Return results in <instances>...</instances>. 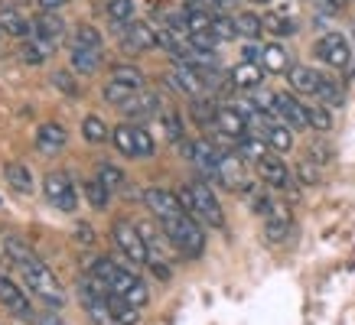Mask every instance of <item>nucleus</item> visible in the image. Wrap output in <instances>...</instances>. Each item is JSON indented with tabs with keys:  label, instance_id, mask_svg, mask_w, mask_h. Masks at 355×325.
Returning <instances> with one entry per match:
<instances>
[{
	"label": "nucleus",
	"instance_id": "nucleus-1",
	"mask_svg": "<svg viewBox=\"0 0 355 325\" xmlns=\"http://www.w3.org/2000/svg\"><path fill=\"white\" fill-rule=\"evenodd\" d=\"M3 250H7V257H10V263L20 270L23 283L30 286V292H36L43 303L49 306H59L65 303V292H62V283L55 280V273L46 267L43 260L36 257L30 250V244H23L20 238H7L3 241Z\"/></svg>",
	"mask_w": 355,
	"mask_h": 325
},
{
	"label": "nucleus",
	"instance_id": "nucleus-2",
	"mask_svg": "<svg viewBox=\"0 0 355 325\" xmlns=\"http://www.w3.org/2000/svg\"><path fill=\"white\" fill-rule=\"evenodd\" d=\"M160 228H163V234H166V241H170L183 257H199V254L205 250V231L189 212L163 218Z\"/></svg>",
	"mask_w": 355,
	"mask_h": 325
},
{
	"label": "nucleus",
	"instance_id": "nucleus-3",
	"mask_svg": "<svg viewBox=\"0 0 355 325\" xmlns=\"http://www.w3.org/2000/svg\"><path fill=\"white\" fill-rule=\"evenodd\" d=\"M180 198H183V208L196 218V221H202V225H209V228L225 225V215H222V205H218L216 192H212L205 183L186 185L183 192H180Z\"/></svg>",
	"mask_w": 355,
	"mask_h": 325
},
{
	"label": "nucleus",
	"instance_id": "nucleus-4",
	"mask_svg": "<svg viewBox=\"0 0 355 325\" xmlns=\"http://www.w3.org/2000/svg\"><path fill=\"white\" fill-rule=\"evenodd\" d=\"M111 238H114L118 250L134 267H147V263H150V248H147V241H144V234H140V228L134 225V221L118 218V221L111 225Z\"/></svg>",
	"mask_w": 355,
	"mask_h": 325
},
{
	"label": "nucleus",
	"instance_id": "nucleus-5",
	"mask_svg": "<svg viewBox=\"0 0 355 325\" xmlns=\"http://www.w3.org/2000/svg\"><path fill=\"white\" fill-rule=\"evenodd\" d=\"M111 140H114V147L124 156H153V150H157L153 137L140 124H121V127H114L111 130Z\"/></svg>",
	"mask_w": 355,
	"mask_h": 325
},
{
	"label": "nucleus",
	"instance_id": "nucleus-6",
	"mask_svg": "<svg viewBox=\"0 0 355 325\" xmlns=\"http://www.w3.org/2000/svg\"><path fill=\"white\" fill-rule=\"evenodd\" d=\"M108 286L114 296H121V299H128L130 306H137V309H144V306L150 303V292H147V283L140 280L134 270H124V267H114L108 277Z\"/></svg>",
	"mask_w": 355,
	"mask_h": 325
},
{
	"label": "nucleus",
	"instance_id": "nucleus-7",
	"mask_svg": "<svg viewBox=\"0 0 355 325\" xmlns=\"http://www.w3.org/2000/svg\"><path fill=\"white\" fill-rule=\"evenodd\" d=\"M0 303H3V309H10L17 319H23V322H36L40 319L33 313L30 292H23V286H17L3 270H0Z\"/></svg>",
	"mask_w": 355,
	"mask_h": 325
},
{
	"label": "nucleus",
	"instance_id": "nucleus-8",
	"mask_svg": "<svg viewBox=\"0 0 355 325\" xmlns=\"http://www.w3.org/2000/svg\"><path fill=\"white\" fill-rule=\"evenodd\" d=\"M43 192H46V198H49V205H55L59 212H76L78 195H76L72 179H69L65 173H46Z\"/></svg>",
	"mask_w": 355,
	"mask_h": 325
},
{
	"label": "nucleus",
	"instance_id": "nucleus-9",
	"mask_svg": "<svg viewBox=\"0 0 355 325\" xmlns=\"http://www.w3.org/2000/svg\"><path fill=\"white\" fill-rule=\"evenodd\" d=\"M33 39H40V43L46 46H59L65 39V23L59 13L53 10H40L36 17H33Z\"/></svg>",
	"mask_w": 355,
	"mask_h": 325
},
{
	"label": "nucleus",
	"instance_id": "nucleus-10",
	"mask_svg": "<svg viewBox=\"0 0 355 325\" xmlns=\"http://www.w3.org/2000/svg\"><path fill=\"white\" fill-rule=\"evenodd\" d=\"M316 55H320L326 65L343 68V65H349V59H352V49H349V39H345L343 32H326L323 39L316 43Z\"/></svg>",
	"mask_w": 355,
	"mask_h": 325
},
{
	"label": "nucleus",
	"instance_id": "nucleus-11",
	"mask_svg": "<svg viewBox=\"0 0 355 325\" xmlns=\"http://www.w3.org/2000/svg\"><path fill=\"white\" fill-rule=\"evenodd\" d=\"M144 202H147V208H150L153 215L160 218H170V215H180V212H186L183 208V198L176 192H170V189H160V185H150L147 192H144Z\"/></svg>",
	"mask_w": 355,
	"mask_h": 325
},
{
	"label": "nucleus",
	"instance_id": "nucleus-12",
	"mask_svg": "<svg viewBox=\"0 0 355 325\" xmlns=\"http://www.w3.org/2000/svg\"><path fill=\"white\" fill-rule=\"evenodd\" d=\"M166 85L186 98H199V91H202V72L193 68V65H186V62H176L173 72L166 75Z\"/></svg>",
	"mask_w": 355,
	"mask_h": 325
},
{
	"label": "nucleus",
	"instance_id": "nucleus-13",
	"mask_svg": "<svg viewBox=\"0 0 355 325\" xmlns=\"http://www.w3.org/2000/svg\"><path fill=\"white\" fill-rule=\"evenodd\" d=\"M216 130L228 140H241V137H248V114L241 108L222 104L216 111Z\"/></svg>",
	"mask_w": 355,
	"mask_h": 325
},
{
	"label": "nucleus",
	"instance_id": "nucleus-14",
	"mask_svg": "<svg viewBox=\"0 0 355 325\" xmlns=\"http://www.w3.org/2000/svg\"><path fill=\"white\" fill-rule=\"evenodd\" d=\"M183 153H186V160L196 162L202 173H212V176H216L218 160H222V150H218V147H212L209 140H186L183 143Z\"/></svg>",
	"mask_w": 355,
	"mask_h": 325
},
{
	"label": "nucleus",
	"instance_id": "nucleus-15",
	"mask_svg": "<svg viewBox=\"0 0 355 325\" xmlns=\"http://www.w3.org/2000/svg\"><path fill=\"white\" fill-rule=\"evenodd\" d=\"M160 95L157 91H150V88H140L137 95L130 98L128 104H124V114H128L130 120H150L160 114Z\"/></svg>",
	"mask_w": 355,
	"mask_h": 325
},
{
	"label": "nucleus",
	"instance_id": "nucleus-16",
	"mask_svg": "<svg viewBox=\"0 0 355 325\" xmlns=\"http://www.w3.org/2000/svg\"><path fill=\"white\" fill-rule=\"evenodd\" d=\"M216 179L225 189H245V160L238 156V153H222V160H218V169H216Z\"/></svg>",
	"mask_w": 355,
	"mask_h": 325
},
{
	"label": "nucleus",
	"instance_id": "nucleus-17",
	"mask_svg": "<svg viewBox=\"0 0 355 325\" xmlns=\"http://www.w3.org/2000/svg\"><path fill=\"white\" fill-rule=\"evenodd\" d=\"M291 234V208L280 205V202H270L268 215H264V238L270 241V244H277V241H284Z\"/></svg>",
	"mask_w": 355,
	"mask_h": 325
},
{
	"label": "nucleus",
	"instance_id": "nucleus-18",
	"mask_svg": "<svg viewBox=\"0 0 355 325\" xmlns=\"http://www.w3.org/2000/svg\"><path fill=\"white\" fill-rule=\"evenodd\" d=\"M121 43H124V49L128 53H147V49H153L157 46V32L147 26V23H128L124 26V32H121Z\"/></svg>",
	"mask_w": 355,
	"mask_h": 325
},
{
	"label": "nucleus",
	"instance_id": "nucleus-19",
	"mask_svg": "<svg viewBox=\"0 0 355 325\" xmlns=\"http://www.w3.org/2000/svg\"><path fill=\"white\" fill-rule=\"evenodd\" d=\"M274 114H277V118L284 120L291 130L310 127V120H306V108H303L293 95H277V101H274Z\"/></svg>",
	"mask_w": 355,
	"mask_h": 325
},
{
	"label": "nucleus",
	"instance_id": "nucleus-20",
	"mask_svg": "<svg viewBox=\"0 0 355 325\" xmlns=\"http://www.w3.org/2000/svg\"><path fill=\"white\" fill-rule=\"evenodd\" d=\"M287 78H291V88L297 95H316L320 85H323V75L316 68H310V65H291Z\"/></svg>",
	"mask_w": 355,
	"mask_h": 325
},
{
	"label": "nucleus",
	"instance_id": "nucleus-21",
	"mask_svg": "<svg viewBox=\"0 0 355 325\" xmlns=\"http://www.w3.org/2000/svg\"><path fill=\"white\" fill-rule=\"evenodd\" d=\"M258 176L264 179V185H270V189H287V183H291L287 166H284L277 156H270V153L258 162Z\"/></svg>",
	"mask_w": 355,
	"mask_h": 325
},
{
	"label": "nucleus",
	"instance_id": "nucleus-22",
	"mask_svg": "<svg viewBox=\"0 0 355 325\" xmlns=\"http://www.w3.org/2000/svg\"><path fill=\"white\" fill-rule=\"evenodd\" d=\"M65 140H69V137H65V127L62 124H55V120H49V124H43V127L36 130V147H40L43 153H49V156L62 150Z\"/></svg>",
	"mask_w": 355,
	"mask_h": 325
},
{
	"label": "nucleus",
	"instance_id": "nucleus-23",
	"mask_svg": "<svg viewBox=\"0 0 355 325\" xmlns=\"http://www.w3.org/2000/svg\"><path fill=\"white\" fill-rule=\"evenodd\" d=\"M261 78H264L261 62H238L235 68H232V85L241 88V91H254V88H261Z\"/></svg>",
	"mask_w": 355,
	"mask_h": 325
},
{
	"label": "nucleus",
	"instance_id": "nucleus-24",
	"mask_svg": "<svg viewBox=\"0 0 355 325\" xmlns=\"http://www.w3.org/2000/svg\"><path fill=\"white\" fill-rule=\"evenodd\" d=\"M0 32H10L17 39H26V36H33V26L13 7H0Z\"/></svg>",
	"mask_w": 355,
	"mask_h": 325
},
{
	"label": "nucleus",
	"instance_id": "nucleus-25",
	"mask_svg": "<svg viewBox=\"0 0 355 325\" xmlns=\"http://www.w3.org/2000/svg\"><path fill=\"white\" fill-rule=\"evenodd\" d=\"M261 68L264 72H287L291 68V55H287V49L277 43H270L261 49Z\"/></svg>",
	"mask_w": 355,
	"mask_h": 325
},
{
	"label": "nucleus",
	"instance_id": "nucleus-26",
	"mask_svg": "<svg viewBox=\"0 0 355 325\" xmlns=\"http://www.w3.org/2000/svg\"><path fill=\"white\" fill-rule=\"evenodd\" d=\"M108 309H111V322H118V325H137L140 322L137 306H130L128 299H121V296H114V292L108 296Z\"/></svg>",
	"mask_w": 355,
	"mask_h": 325
},
{
	"label": "nucleus",
	"instance_id": "nucleus-27",
	"mask_svg": "<svg viewBox=\"0 0 355 325\" xmlns=\"http://www.w3.org/2000/svg\"><path fill=\"white\" fill-rule=\"evenodd\" d=\"M3 176H7V183H10L13 192H20V195H30L33 192V173H30V166H23V162H7Z\"/></svg>",
	"mask_w": 355,
	"mask_h": 325
},
{
	"label": "nucleus",
	"instance_id": "nucleus-28",
	"mask_svg": "<svg viewBox=\"0 0 355 325\" xmlns=\"http://www.w3.org/2000/svg\"><path fill=\"white\" fill-rule=\"evenodd\" d=\"M72 68L82 75H95L101 68V49H72Z\"/></svg>",
	"mask_w": 355,
	"mask_h": 325
},
{
	"label": "nucleus",
	"instance_id": "nucleus-29",
	"mask_svg": "<svg viewBox=\"0 0 355 325\" xmlns=\"http://www.w3.org/2000/svg\"><path fill=\"white\" fill-rule=\"evenodd\" d=\"M268 147L274 153H287L293 147V130L287 127V124H270V130H268Z\"/></svg>",
	"mask_w": 355,
	"mask_h": 325
},
{
	"label": "nucleus",
	"instance_id": "nucleus-30",
	"mask_svg": "<svg viewBox=\"0 0 355 325\" xmlns=\"http://www.w3.org/2000/svg\"><path fill=\"white\" fill-rule=\"evenodd\" d=\"M82 137H85L88 143H105L111 137V130H108V124H105L101 118L88 114V118L82 120Z\"/></svg>",
	"mask_w": 355,
	"mask_h": 325
},
{
	"label": "nucleus",
	"instance_id": "nucleus-31",
	"mask_svg": "<svg viewBox=\"0 0 355 325\" xmlns=\"http://www.w3.org/2000/svg\"><path fill=\"white\" fill-rule=\"evenodd\" d=\"M95 179L105 189H111V192H118L121 185H124V173H121L114 162H98V169H95Z\"/></svg>",
	"mask_w": 355,
	"mask_h": 325
},
{
	"label": "nucleus",
	"instance_id": "nucleus-32",
	"mask_svg": "<svg viewBox=\"0 0 355 325\" xmlns=\"http://www.w3.org/2000/svg\"><path fill=\"white\" fill-rule=\"evenodd\" d=\"M111 78H114V82H121V85L134 88V91H140V88H144V72H140V68H134V65H114V68H111Z\"/></svg>",
	"mask_w": 355,
	"mask_h": 325
},
{
	"label": "nucleus",
	"instance_id": "nucleus-33",
	"mask_svg": "<svg viewBox=\"0 0 355 325\" xmlns=\"http://www.w3.org/2000/svg\"><path fill=\"white\" fill-rule=\"evenodd\" d=\"M108 20L118 26L134 23V0H108Z\"/></svg>",
	"mask_w": 355,
	"mask_h": 325
},
{
	"label": "nucleus",
	"instance_id": "nucleus-34",
	"mask_svg": "<svg viewBox=\"0 0 355 325\" xmlns=\"http://www.w3.org/2000/svg\"><path fill=\"white\" fill-rule=\"evenodd\" d=\"M72 49H101V32L95 26H78L72 32Z\"/></svg>",
	"mask_w": 355,
	"mask_h": 325
},
{
	"label": "nucleus",
	"instance_id": "nucleus-35",
	"mask_svg": "<svg viewBox=\"0 0 355 325\" xmlns=\"http://www.w3.org/2000/svg\"><path fill=\"white\" fill-rule=\"evenodd\" d=\"M235 23H238V36H245V39H258L264 32V20L254 17V13H241V17H235Z\"/></svg>",
	"mask_w": 355,
	"mask_h": 325
},
{
	"label": "nucleus",
	"instance_id": "nucleus-36",
	"mask_svg": "<svg viewBox=\"0 0 355 325\" xmlns=\"http://www.w3.org/2000/svg\"><path fill=\"white\" fill-rule=\"evenodd\" d=\"M134 95H137L134 88L121 85V82H114V78H111L108 85H105V101H108V104H118V108H124V104H128Z\"/></svg>",
	"mask_w": 355,
	"mask_h": 325
},
{
	"label": "nucleus",
	"instance_id": "nucleus-37",
	"mask_svg": "<svg viewBox=\"0 0 355 325\" xmlns=\"http://www.w3.org/2000/svg\"><path fill=\"white\" fill-rule=\"evenodd\" d=\"M46 49H49V46L30 36V43L20 46V59H23L26 65H43V62H46Z\"/></svg>",
	"mask_w": 355,
	"mask_h": 325
},
{
	"label": "nucleus",
	"instance_id": "nucleus-38",
	"mask_svg": "<svg viewBox=\"0 0 355 325\" xmlns=\"http://www.w3.org/2000/svg\"><path fill=\"white\" fill-rule=\"evenodd\" d=\"M85 198L92 202V208H108V202H111V189H105V185L98 183V179H92V183H85Z\"/></svg>",
	"mask_w": 355,
	"mask_h": 325
},
{
	"label": "nucleus",
	"instance_id": "nucleus-39",
	"mask_svg": "<svg viewBox=\"0 0 355 325\" xmlns=\"http://www.w3.org/2000/svg\"><path fill=\"white\" fill-rule=\"evenodd\" d=\"M186 30H189V32H205V30H212V13L186 7Z\"/></svg>",
	"mask_w": 355,
	"mask_h": 325
},
{
	"label": "nucleus",
	"instance_id": "nucleus-40",
	"mask_svg": "<svg viewBox=\"0 0 355 325\" xmlns=\"http://www.w3.org/2000/svg\"><path fill=\"white\" fill-rule=\"evenodd\" d=\"M212 32L218 36V43H232L238 39V23L232 17H212Z\"/></svg>",
	"mask_w": 355,
	"mask_h": 325
},
{
	"label": "nucleus",
	"instance_id": "nucleus-41",
	"mask_svg": "<svg viewBox=\"0 0 355 325\" xmlns=\"http://www.w3.org/2000/svg\"><path fill=\"white\" fill-rule=\"evenodd\" d=\"M216 111H218V104H212V101H205V98H196L193 101V118L202 124V127H216Z\"/></svg>",
	"mask_w": 355,
	"mask_h": 325
},
{
	"label": "nucleus",
	"instance_id": "nucleus-42",
	"mask_svg": "<svg viewBox=\"0 0 355 325\" xmlns=\"http://www.w3.org/2000/svg\"><path fill=\"white\" fill-rule=\"evenodd\" d=\"M163 130H166V140L170 143H183V120L176 111H163Z\"/></svg>",
	"mask_w": 355,
	"mask_h": 325
},
{
	"label": "nucleus",
	"instance_id": "nucleus-43",
	"mask_svg": "<svg viewBox=\"0 0 355 325\" xmlns=\"http://www.w3.org/2000/svg\"><path fill=\"white\" fill-rule=\"evenodd\" d=\"M264 30H270L274 36H293V30H297V26H293L291 17H280V13H268V17H264Z\"/></svg>",
	"mask_w": 355,
	"mask_h": 325
},
{
	"label": "nucleus",
	"instance_id": "nucleus-44",
	"mask_svg": "<svg viewBox=\"0 0 355 325\" xmlns=\"http://www.w3.org/2000/svg\"><path fill=\"white\" fill-rule=\"evenodd\" d=\"M306 120H310V127H316L320 133L323 130L333 127V114L326 111V104H316V108H306Z\"/></svg>",
	"mask_w": 355,
	"mask_h": 325
},
{
	"label": "nucleus",
	"instance_id": "nucleus-45",
	"mask_svg": "<svg viewBox=\"0 0 355 325\" xmlns=\"http://www.w3.org/2000/svg\"><path fill=\"white\" fill-rule=\"evenodd\" d=\"M316 98L323 101L326 108H329V104H343V88L336 85V82H329V78H323V85H320V91H316Z\"/></svg>",
	"mask_w": 355,
	"mask_h": 325
},
{
	"label": "nucleus",
	"instance_id": "nucleus-46",
	"mask_svg": "<svg viewBox=\"0 0 355 325\" xmlns=\"http://www.w3.org/2000/svg\"><path fill=\"white\" fill-rule=\"evenodd\" d=\"M189 46H196V49H202V53H216L218 36H216L212 30H205V32H189Z\"/></svg>",
	"mask_w": 355,
	"mask_h": 325
},
{
	"label": "nucleus",
	"instance_id": "nucleus-47",
	"mask_svg": "<svg viewBox=\"0 0 355 325\" xmlns=\"http://www.w3.org/2000/svg\"><path fill=\"white\" fill-rule=\"evenodd\" d=\"M53 85L62 91V95H69V98H78V85H76V78L69 75V72H53Z\"/></svg>",
	"mask_w": 355,
	"mask_h": 325
},
{
	"label": "nucleus",
	"instance_id": "nucleus-48",
	"mask_svg": "<svg viewBox=\"0 0 355 325\" xmlns=\"http://www.w3.org/2000/svg\"><path fill=\"white\" fill-rule=\"evenodd\" d=\"M297 169H300V179L303 183H320V166H316V162L310 160V156H306V160H300L297 162Z\"/></svg>",
	"mask_w": 355,
	"mask_h": 325
},
{
	"label": "nucleus",
	"instance_id": "nucleus-49",
	"mask_svg": "<svg viewBox=\"0 0 355 325\" xmlns=\"http://www.w3.org/2000/svg\"><path fill=\"white\" fill-rule=\"evenodd\" d=\"M36 325H65V322H62V319H59L55 313H43L40 319H36Z\"/></svg>",
	"mask_w": 355,
	"mask_h": 325
},
{
	"label": "nucleus",
	"instance_id": "nucleus-50",
	"mask_svg": "<svg viewBox=\"0 0 355 325\" xmlns=\"http://www.w3.org/2000/svg\"><path fill=\"white\" fill-rule=\"evenodd\" d=\"M40 3H43V10H59V7H62V3H65V0H40Z\"/></svg>",
	"mask_w": 355,
	"mask_h": 325
}]
</instances>
